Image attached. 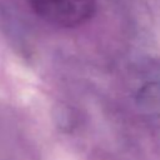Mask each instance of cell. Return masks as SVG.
<instances>
[{
	"label": "cell",
	"mask_w": 160,
	"mask_h": 160,
	"mask_svg": "<svg viewBox=\"0 0 160 160\" xmlns=\"http://www.w3.org/2000/svg\"><path fill=\"white\" fill-rule=\"evenodd\" d=\"M32 10L50 24L74 28L86 22L95 12L94 0H26Z\"/></svg>",
	"instance_id": "cell-1"
}]
</instances>
